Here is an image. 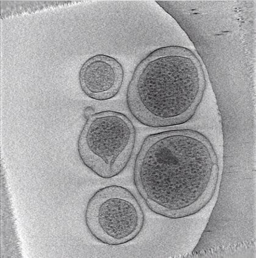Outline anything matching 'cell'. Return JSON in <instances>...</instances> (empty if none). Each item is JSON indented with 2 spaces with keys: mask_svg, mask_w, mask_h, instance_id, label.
<instances>
[{
  "mask_svg": "<svg viewBox=\"0 0 256 258\" xmlns=\"http://www.w3.org/2000/svg\"><path fill=\"white\" fill-rule=\"evenodd\" d=\"M218 161L210 141L189 129L145 138L135 159L134 184L152 212L178 219L196 214L214 195Z\"/></svg>",
  "mask_w": 256,
  "mask_h": 258,
  "instance_id": "obj_1",
  "label": "cell"
},
{
  "mask_svg": "<svg viewBox=\"0 0 256 258\" xmlns=\"http://www.w3.org/2000/svg\"><path fill=\"white\" fill-rule=\"evenodd\" d=\"M124 78V69L119 61L105 54H98L87 60L79 70L78 77L84 95L98 101L116 97L123 86Z\"/></svg>",
  "mask_w": 256,
  "mask_h": 258,
  "instance_id": "obj_5",
  "label": "cell"
},
{
  "mask_svg": "<svg viewBox=\"0 0 256 258\" xmlns=\"http://www.w3.org/2000/svg\"><path fill=\"white\" fill-rule=\"evenodd\" d=\"M206 85L203 67L196 54L185 47H162L136 68L127 91V105L142 125H180L196 113Z\"/></svg>",
  "mask_w": 256,
  "mask_h": 258,
  "instance_id": "obj_2",
  "label": "cell"
},
{
  "mask_svg": "<svg viewBox=\"0 0 256 258\" xmlns=\"http://www.w3.org/2000/svg\"><path fill=\"white\" fill-rule=\"evenodd\" d=\"M144 221L137 198L128 189L117 185L98 189L84 211L89 233L99 242L110 246L133 240L142 231Z\"/></svg>",
  "mask_w": 256,
  "mask_h": 258,
  "instance_id": "obj_4",
  "label": "cell"
},
{
  "mask_svg": "<svg viewBox=\"0 0 256 258\" xmlns=\"http://www.w3.org/2000/svg\"><path fill=\"white\" fill-rule=\"evenodd\" d=\"M136 130L123 113L92 114L79 136L77 151L82 163L96 175L109 179L123 172L135 148Z\"/></svg>",
  "mask_w": 256,
  "mask_h": 258,
  "instance_id": "obj_3",
  "label": "cell"
}]
</instances>
